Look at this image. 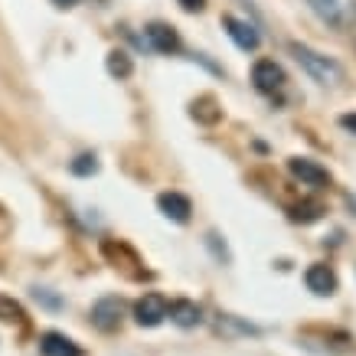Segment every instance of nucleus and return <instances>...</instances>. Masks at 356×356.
<instances>
[{
	"instance_id": "obj_1",
	"label": "nucleus",
	"mask_w": 356,
	"mask_h": 356,
	"mask_svg": "<svg viewBox=\"0 0 356 356\" xmlns=\"http://www.w3.org/2000/svg\"><path fill=\"white\" fill-rule=\"evenodd\" d=\"M291 56L317 86L337 88L343 82V65L337 63V59H330V56L317 53V49H311V46H304V43H291Z\"/></svg>"
},
{
	"instance_id": "obj_2",
	"label": "nucleus",
	"mask_w": 356,
	"mask_h": 356,
	"mask_svg": "<svg viewBox=\"0 0 356 356\" xmlns=\"http://www.w3.org/2000/svg\"><path fill=\"white\" fill-rule=\"evenodd\" d=\"M321 23L334 30H350L356 23V0H304Z\"/></svg>"
},
{
	"instance_id": "obj_3",
	"label": "nucleus",
	"mask_w": 356,
	"mask_h": 356,
	"mask_svg": "<svg viewBox=\"0 0 356 356\" xmlns=\"http://www.w3.org/2000/svg\"><path fill=\"white\" fill-rule=\"evenodd\" d=\"M92 324L102 334H115L124 324V301L121 298H102L92 304Z\"/></svg>"
},
{
	"instance_id": "obj_4",
	"label": "nucleus",
	"mask_w": 356,
	"mask_h": 356,
	"mask_svg": "<svg viewBox=\"0 0 356 356\" xmlns=\"http://www.w3.org/2000/svg\"><path fill=\"white\" fill-rule=\"evenodd\" d=\"M167 311H170V304L163 294H144L138 304H134V321L140 327H157L167 321Z\"/></svg>"
},
{
	"instance_id": "obj_5",
	"label": "nucleus",
	"mask_w": 356,
	"mask_h": 356,
	"mask_svg": "<svg viewBox=\"0 0 356 356\" xmlns=\"http://www.w3.org/2000/svg\"><path fill=\"white\" fill-rule=\"evenodd\" d=\"M252 82H255L259 92L275 95V92L284 86V69H281L275 59H259V63L252 65Z\"/></svg>"
},
{
	"instance_id": "obj_6",
	"label": "nucleus",
	"mask_w": 356,
	"mask_h": 356,
	"mask_svg": "<svg viewBox=\"0 0 356 356\" xmlns=\"http://www.w3.org/2000/svg\"><path fill=\"white\" fill-rule=\"evenodd\" d=\"M222 26H226L229 40H232V43H236L242 53H255V49H259L261 36H259V30H255L252 23L238 20V17H222Z\"/></svg>"
},
{
	"instance_id": "obj_7",
	"label": "nucleus",
	"mask_w": 356,
	"mask_h": 356,
	"mask_svg": "<svg viewBox=\"0 0 356 356\" xmlns=\"http://www.w3.org/2000/svg\"><path fill=\"white\" fill-rule=\"evenodd\" d=\"M144 43L151 46L154 53L170 56L180 49V36H177V30L167 26V23H151V26H144Z\"/></svg>"
},
{
	"instance_id": "obj_8",
	"label": "nucleus",
	"mask_w": 356,
	"mask_h": 356,
	"mask_svg": "<svg viewBox=\"0 0 356 356\" xmlns=\"http://www.w3.org/2000/svg\"><path fill=\"white\" fill-rule=\"evenodd\" d=\"M304 284H307V291H314L317 298H330L337 291V275L330 265H311V268L304 271Z\"/></svg>"
},
{
	"instance_id": "obj_9",
	"label": "nucleus",
	"mask_w": 356,
	"mask_h": 356,
	"mask_svg": "<svg viewBox=\"0 0 356 356\" xmlns=\"http://www.w3.org/2000/svg\"><path fill=\"white\" fill-rule=\"evenodd\" d=\"M288 170H291L304 186H327L330 184V177H327L324 167L317 161H307V157H291V161H288Z\"/></svg>"
},
{
	"instance_id": "obj_10",
	"label": "nucleus",
	"mask_w": 356,
	"mask_h": 356,
	"mask_svg": "<svg viewBox=\"0 0 356 356\" xmlns=\"http://www.w3.org/2000/svg\"><path fill=\"white\" fill-rule=\"evenodd\" d=\"M157 206H161V213L167 219H173V222H180V226H184V222H190V213H193V203H190V200H186L184 193H161L157 196Z\"/></svg>"
},
{
	"instance_id": "obj_11",
	"label": "nucleus",
	"mask_w": 356,
	"mask_h": 356,
	"mask_svg": "<svg viewBox=\"0 0 356 356\" xmlns=\"http://www.w3.org/2000/svg\"><path fill=\"white\" fill-rule=\"evenodd\" d=\"M40 353L43 356H82V350H79V346L72 343L65 334L49 330V334L40 337Z\"/></svg>"
},
{
	"instance_id": "obj_12",
	"label": "nucleus",
	"mask_w": 356,
	"mask_h": 356,
	"mask_svg": "<svg viewBox=\"0 0 356 356\" xmlns=\"http://www.w3.org/2000/svg\"><path fill=\"white\" fill-rule=\"evenodd\" d=\"M167 317H170L177 327L190 330V327H196L200 321H203V311H200V304H193V301H173L170 311H167Z\"/></svg>"
},
{
	"instance_id": "obj_13",
	"label": "nucleus",
	"mask_w": 356,
	"mask_h": 356,
	"mask_svg": "<svg viewBox=\"0 0 356 356\" xmlns=\"http://www.w3.org/2000/svg\"><path fill=\"white\" fill-rule=\"evenodd\" d=\"M105 65H108V72L115 79H128L131 72H134V63H131V56L124 53V49H111L108 59H105Z\"/></svg>"
},
{
	"instance_id": "obj_14",
	"label": "nucleus",
	"mask_w": 356,
	"mask_h": 356,
	"mask_svg": "<svg viewBox=\"0 0 356 356\" xmlns=\"http://www.w3.org/2000/svg\"><path fill=\"white\" fill-rule=\"evenodd\" d=\"M0 321H23V307L7 294H0Z\"/></svg>"
},
{
	"instance_id": "obj_15",
	"label": "nucleus",
	"mask_w": 356,
	"mask_h": 356,
	"mask_svg": "<svg viewBox=\"0 0 356 356\" xmlns=\"http://www.w3.org/2000/svg\"><path fill=\"white\" fill-rule=\"evenodd\" d=\"M95 170H98L95 154H82V157L72 161V173H79V177H88V173H95Z\"/></svg>"
},
{
	"instance_id": "obj_16",
	"label": "nucleus",
	"mask_w": 356,
	"mask_h": 356,
	"mask_svg": "<svg viewBox=\"0 0 356 356\" xmlns=\"http://www.w3.org/2000/svg\"><path fill=\"white\" fill-rule=\"evenodd\" d=\"M36 301L49 304V307H59V298H53V294H46V288H40V291H36Z\"/></svg>"
},
{
	"instance_id": "obj_17",
	"label": "nucleus",
	"mask_w": 356,
	"mask_h": 356,
	"mask_svg": "<svg viewBox=\"0 0 356 356\" xmlns=\"http://www.w3.org/2000/svg\"><path fill=\"white\" fill-rule=\"evenodd\" d=\"M180 7L193 13V10H203V7H206V0H180Z\"/></svg>"
},
{
	"instance_id": "obj_18",
	"label": "nucleus",
	"mask_w": 356,
	"mask_h": 356,
	"mask_svg": "<svg viewBox=\"0 0 356 356\" xmlns=\"http://www.w3.org/2000/svg\"><path fill=\"white\" fill-rule=\"evenodd\" d=\"M340 124H343V128H350V131H356V115H343V118H340Z\"/></svg>"
},
{
	"instance_id": "obj_19",
	"label": "nucleus",
	"mask_w": 356,
	"mask_h": 356,
	"mask_svg": "<svg viewBox=\"0 0 356 356\" xmlns=\"http://www.w3.org/2000/svg\"><path fill=\"white\" fill-rule=\"evenodd\" d=\"M56 7H63V10H69V7H76V3H82V0H53Z\"/></svg>"
},
{
	"instance_id": "obj_20",
	"label": "nucleus",
	"mask_w": 356,
	"mask_h": 356,
	"mask_svg": "<svg viewBox=\"0 0 356 356\" xmlns=\"http://www.w3.org/2000/svg\"><path fill=\"white\" fill-rule=\"evenodd\" d=\"M353 30H356V23H353Z\"/></svg>"
}]
</instances>
